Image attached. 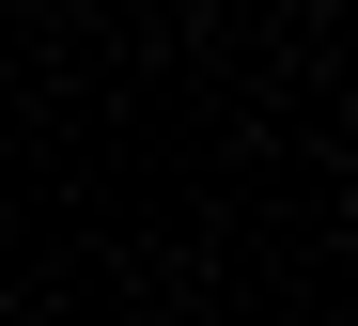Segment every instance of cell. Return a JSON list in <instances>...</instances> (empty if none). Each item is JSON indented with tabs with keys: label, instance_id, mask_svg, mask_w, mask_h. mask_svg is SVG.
Listing matches in <instances>:
<instances>
[]
</instances>
